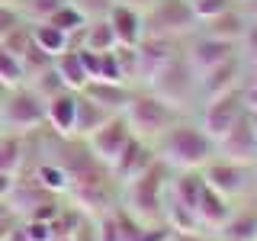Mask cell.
Returning <instances> with one entry per match:
<instances>
[{
	"label": "cell",
	"instance_id": "obj_29",
	"mask_svg": "<svg viewBox=\"0 0 257 241\" xmlns=\"http://www.w3.org/2000/svg\"><path fill=\"white\" fill-rule=\"evenodd\" d=\"M23 167V142L16 135H0V174L16 177Z\"/></svg>",
	"mask_w": 257,
	"mask_h": 241
},
{
	"label": "cell",
	"instance_id": "obj_25",
	"mask_svg": "<svg viewBox=\"0 0 257 241\" xmlns=\"http://www.w3.org/2000/svg\"><path fill=\"white\" fill-rule=\"evenodd\" d=\"M119 42H116V32H112L109 20H93V23H87V26H84V45H80V48H90V52L106 55Z\"/></svg>",
	"mask_w": 257,
	"mask_h": 241
},
{
	"label": "cell",
	"instance_id": "obj_39",
	"mask_svg": "<svg viewBox=\"0 0 257 241\" xmlns=\"http://www.w3.org/2000/svg\"><path fill=\"white\" fill-rule=\"evenodd\" d=\"M77 58L84 64L87 77L90 80H100V71H103V55L100 52H90V48H77Z\"/></svg>",
	"mask_w": 257,
	"mask_h": 241
},
{
	"label": "cell",
	"instance_id": "obj_4",
	"mask_svg": "<svg viewBox=\"0 0 257 241\" xmlns=\"http://www.w3.org/2000/svg\"><path fill=\"white\" fill-rule=\"evenodd\" d=\"M148 87H151V93H155L158 100H164L167 106L174 109V106H180V103H187L193 96V90H196V74H193L187 58L174 55V58L151 77Z\"/></svg>",
	"mask_w": 257,
	"mask_h": 241
},
{
	"label": "cell",
	"instance_id": "obj_30",
	"mask_svg": "<svg viewBox=\"0 0 257 241\" xmlns=\"http://www.w3.org/2000/svg\"><path fill=\"white\" fill-rule=\"evenodd\" d=\"M23 80H26L23 61L16 58L13 52H7V48L0 45V87H7V90H16V87H23Z\"/></svg>",
	"mask_w": 257,
	"mask_h": 241
},
{
	"label": "cell",
	"instance_id": "obj_50",
	"mask_svg": "<svg viewBox=\"0 0 257 241\" xmlns=\"http://www.w3.org/2000/svg\"><path fill=\"white\" fill-rule=\"evenodd\" d=\"M251 116V126H254V135H257V112H247Z\"/></svg>",
	"mask_w": 257,
	"mask_h": 241
},
{
	"label": "cell",
	"instance_id": "obj_1",
	"mask_svg": "<svg viewBox=\"0 0 257 241\" xmlns=\"http://www.w3.org/2000/svg\"><path fill=\"white\" fill-rule=\"evenodd\" d=\"M212 161V139L203 132V126L177 123L161 139V164L177 171H199Z\"/></svg>",
	"mask_w": 257,
	"mask_h": 241
},
{
	"label": "cell",
	"instance_id": "obj_41",
	"mask_svg": "<svg viewBox=\"0 0 257 241\" xmlns=\"http://www.w3.org/2000/svg\"><path fill=\"white\" fill-rule=\"evenodd\" d=\"M29 241H55V231H52V222H36V219H26L23 225Z\"/></svg>",
	"mask_w": 257,
	"mask_h": 241
},
{
	"label": "cell",
	"instance_id": "obj_45",
	"mask_svg": "<svg viewBox=\"0 0 257 241\" xmlns=\"http://www.w3.org/2000/svg\"><path fill=\"white\" fill-rule=\"evenodd\" d=\"M13 187H16V180H13V177H10V174H0V203H7V199H10Z\"/></svg>",
	"mask_w": 257,
	"mask_h": 241
},
{
	"label": "cell",
	"instance_id": "obj_12",
	"mask_svg": "<svg viewBox=\"0 0 257 241\" xmlns=\"http://www.w3.org/2000/svg\"><path fill=\"white\" fill-rule=\"evenodd\" d=\"M206 187H212L222 196H235L247 183V164H235V161H209L203 167Z\"/></svg>",
	"mask_w": 257,
	"mask_h": 241
},
{
	"label": "cell",
	"instance_id": "obj_23",
	"mask_svg": "<svg viewBox=\"0 0 257 241\" xmlns=\"http://www.w3.org/2000/svg\"><path fill=\"white\" fill-rule=\"evenodd\" d=\"M203 190H206L203 171H180V177L174 180V193H171V196L177 199V203H183L187 209H193V212H196Z\"/></svg>",
	"mask_w": 257,
	"mask_h": 241
},
{
	"label": "cell",
	"instance_id": "obj_14",
	"mask_svg": "<svg viewBox=\"0 0 257 241\" xmlns=\"http://www.w3.org/2000/svg\"><path fill=\"white\" fill-rule=\"evenodd\" d=\"M109 26L112 32H116V42L119 45H128V48H135L142 42V36H145V20H142V13L135 10V7H128V4H116L109 10Z\"/></svg>",
	"mask_w": 257,
	"mask_h": 241
},
{
	"label": "cell",
	"instance_id": "obj_52",
	"mask_svg": "<svg viewBox=\"0 0 257 241\" xmlns=\"http://www.w3.org/2000/svg\"><path fill=\"white\" fill-rule=\"evenodd\" d=\"M55 241H77V235H74V238H71V235H68V238H55Z\"/></svg>",
	"mask_w": 257,
	"mask_h": 241
},
{
	"label": "cell",
	"instance_id": "obj_3",
	"mask_svg": "<svg viewBox=\"0 0 257 241\" xmlns=\"http://www.w3.org/2000/svg\"><path fill=\"white\" fill-rule=\"evenodd\" d=\"M122 119L128 123L132 135L139 139H155L164 135V129H171L174 123V109L164 100H158L155 93H132V100L125 103Z\"/></svg>",
	"mask_w": 257,
	"mask_h": 241
},
{
	"label": "cell",
	"instance_id": "obj_33",
	"mask_svg": "<svg viewBox=\"0 0 257 241\" xmlns=\"http://www.w3.org/2000/svg\"><path fill=\"white\" fill-rule=\"evenodd\" d=\"M80 219H84V212L80 209H58V215L52 219V231H55V238H74L77 235V225H80Z\"/></svg>",
	"mask_w": 257,
	"mask_h": 241
},
{
	"label": "cell",
	"instance_id": "obj_47",
	"mask_svg": "<svg viewBox=\"0 0 257 241\" xmlns=\"http://www.w3.org/2000/svg\"><path fill=\"white\" fill-rule=\"evenodd\" d=\"M244 109H247V112H257V90H251V93H247V103H244Z\"/></svg>",
	"mask_w": 257,
	"mask_h": 241
},
{
	"label": "cell",
	"instance_id": "obj_56",
	"mask_svg": "<svg viewBox=\"0 0 257 241\" xmlns=\"http://www.w3.org/2000/svg\"><path fill=\"white\" fill-rule=\"evenodd\" d=\"M0 4H10V0H0Z\"/></svg>",
	"mask_w": 257,
	"mask_h": 241
},
{
	"label": "cell",
	"instance_id": "obj_42",
	"mask_svg": "<svg viewBox=\"0 0 257 241\" xmlns=\"http://www.w3.org/2000/svg\"><path fill=\"white\" fill-rule=\"evenodd\" d=\"M58 203H55V199H42V203H39L36 209H32L29 212V219H36V222H52L55 215H58Z\"/></svg>",
	"mask_w": 257,
	"mask_h": 241
},
{
	"label": "cell",
	"instance_id": "obj_24",
	"mask_svg": "<svg viewBox=\"0 0 257 241\" xmlns=\"http://www.w3.org/2000/svg\"><path fill=\"white\" fill-rule=\"evenodd\" d=\"M164 219H167V228L174 231V235H199L203 231V225H199V215L187 209L183 203H177L171 196V203L164 206Z\"/></svg>",
	"mask_w": 257,
	"mask_h": 241
},
{
	"label": "cell",
	"instance_id": "obj_22",
	"mask_svg": "<svg viewBox=\"0 0 257 241\" xmlns=\"http://www.w3.org/2000/svg\"><path fill=\"white\" fill-rule=\"evenodd\" d=\"M235 80H238V61L228 58L225 64H219L215 71H209V74L199 77V84H203V90H206L209 100H215V96L235 90Z\"/></svg>",
	"mask_w": 257,
	"mask_h": 241
},
{
	"label": "cell",
	"instance_id": "obj_36",
	"mask_svg": "<svg viewBox=\"0 0 257 241\" xmlns=\"http://www.w3.org/2000/svg\"><path fill=\"white\" fill-rule=\"evenodd\" d=\"M190 7L199 23H209L215 16H222L225 10H231V0H190Z\"/></svg>",
	"mask_w": 257,
	"mask_h": 241
},
{
	"label": "cell",
	"instance_id": "obj_37",
	"mask_svg": "<svg viewBox=\"0 0 257 241\" xmlns=\"http://www.w3.org/2000/svg\"><path fill=\"white\" fill-rule=\"evenodd\" d=\"M96 241H122L116 212H103L100 219H96Z\"/></svg>",
	"mask_w": 257,
	"mask_h": 241
},
{
	"label": "cell",
	"instance_id": "obj_55",
	"mask_svg": "<svg viewBox=\"0 0 257 241\" xmlns=\"http://www.w3.org/2000/svg\"><path fill=\"white\" fill-rule=\"evenodd\" d=\"M251 90H257V80H254V87H251Z\"/></svg>",
	"mask_w": 257,
	"mask_h": 241
},
{
	"label": "cell",
	"instance_id": "obj_44",
	"mask_svg": "<svg viewBox=\"0 0 257 241\" xmlns=\"http://www.w3.org/2000/svg\"><path fill=\"white\" fill-rule=\"evenodd\" d=\"M244 45H247V55H251V58H257V23H247Z\"/></svg>",
	"mask_w": 257,
	"mask_h": 241
},
{
	"label": "cell",
	"instance_id": "obj_51",
	"mask_svg": "<svg viewBox=\"0 0 257 241\" xmlns=\"http://www.w3.org/2000/svg\"><path fill=\"white\" fill-rule=\"evenodd\" d=\"M7 219V203H0V222Z\"/></svg>",
	"mask_w": 257,
	"mask_h": 241
},
{
	"label": "cell",
	"instance_id": "obj_27",
	"mask_svg": "<svg viewBox=\"0 0 257 241\" xmlns=\"http://www.w3.org/2000/svg\"><path fill=\"white\" fill-rule=\"evenodd\" d=\"M222 238L225 241H257V212L231 215L222 225Z\"/></svg>",
	"mask_w": 257,
	"mask_h": 241
},
{
	"label": "cell",
	"instance_id": "obj_9",
	"mask_svg": "<svg viewBox=\"0 0 257 241\" xmlns=\"http://www.w3.org/2000/svg\"><path fill=\"white\" fill-rule=\"evenodd\" d=\"M174 55H177V48L167 36H142V42L135 45V80L151 84V77H155Z\"/></svg>",
	"mask_w": 257,
	"mask_h": 241
},
{
	"label": "cell",
	"instance_id": "obj_32",
	"mask_svg": "<svg viewBox=\"0 0 257 241\" xmlns=\"http://www.w3.org/2000/svg\"><path fill=\"white\" fill-rule=\"evenodd\" d=\"M45 23H48V26H55V29H61L64 36H71V32H77V29H84V26H87V20H84V16H80L71 4L58 7V10L48 16Z\"/></svg>",
	"mask_w": 257,
	"mask_h": 241
},
{
	"label": "cell",
	"instance_id": "obj_5",
	"mask_svg": "<svg viewBox=\"0 0 257 241\" xmlns=\"http://www.w3.org/2000/svg\"><path fill=\"white\" fill-rule=\"evenodd\" d=\"M42 119H45V100L26 84L10 90V96L0 103V123L10 132H29V129L42 126Z\"/></svg>",
	"mask_w": 257,
	"mask_h": 241
},
{
	"label": "cell",
	"instance_id": "obj_34",
	"mask_svg": "<svg viewBox=\"0 0 257 241\" xmlns=\"http://www.w3.org/2000/svg\"><path fill=\"white\" fill-rule=\"evenodd\" d=\"M68 4L74 7L87 23H93V20H106L109 10L116 7V0H68Z\"/></svg>",
	"mask_w": 257,
	"mask_h": 241
},
{
	"label": "cell",
	"instance_id": "obj_54",
	"mask_svg": "<svg viewBox=\"0 0 257 241\" xmlns=\"http://www.w3.org/2000/svg\"><path fill=\"white\" fill-rule=\"evenodd\" d=\"M254 74H257V58H254Z\"/></svg>",
	"mask_w": 257,
	"mask_h": 241
},
{
	"label": "cell",
	"instance_id": "obj_13",
	"mask_svg": "<svg viewBox=\"0 0 257 241\" xmlns=\"http://www.w3.org/2000/svg\"><path fill=\"white\" fill-rule=\"evenodd\" d=\"M219 145H222L225 158L235 161V164H247V161L254 158V151H257V135H254V126H251L247 109H244V116H241L238 123L219 139Z\"/></svg>",
	"mask_w": 257,
	"mask_h": 241
},
{
	"label": "cell",
	"instance_id": "obj_16",
	"mask_svg": "<svg viewBox=\"0 0 257 241\" xmlns=\"http://www.w3.org/2000/svg\"><path fill=\"white\" fill-rule=\"evenodd\" d=\"M80 93H84L87 100H93L96 106L109 109V112H122L125 103L132 100V93L125 90V84H109V80H90Z\"/></svg>",
	"mask_w": 257,
	"mask_h": 241
},
{
	"label": "cell",
	"instance_id": "obj_46",
	"mask_svg": "<svg viewBox=\"0 0 257 241\" xmlns=\"http://www.w3.org/2000/svg\"><path fill=\"white\" fill-rule=\"evenodd\" d=\"M4 241H29V238H26V231H23V225H20V228H13Z\"/></svg>",
	"mask_w": 257,
	"mask_h": 241
},
{
	"label": "cell",
	"instance_id": "obj_18",
	"mask_svg": "<svg viewBox=\"0 0 257 241\" xmlns=\"http://www.w3.org/2000/svg\"><path fill=\"white\" fill-rule=\"evenodd\" d=\"M68 193H71V199L77 203V209L84 215H93V212L103 215L106 206H109V193H106L103 183H71Z\"/></svg>",
	"mask_w": 257,
	"mask_h": 241
},
{
	"label": "cell",
	"instance_id": "obj_31",
	"mask_svg": "<svg viewBox=\"0 0 257 241\" xmlns=\"http://www.w3.org/2000/svg\"><path fill=\"white\" fill-rule=\"evenodd\" d=\"M68 0H16V10H20V16H29L32 23H45Z\"/></svg>",
	"mask_w": 257,
	"mask_h": 241
},
{
	"label": "cell",
	"instance_id": "obj_17",
	"mask_svg": "<svg viewBox=\"0 0 257 241\" xmlns=\"http://www.w3.org/2000/svg\"><path fill=\"white\" fill-rule=\"evenodd\" d=\"M196 215H199V225H203V228H222V225L231 219L228 196H222V193H215L212 187H206L203 196H199Z\"/></svg>",
	"mask_w": 257,
	"mask_h": 241
},
{
	"label": "cell",
	"instance_id": "obj_19",
	"mask_svg": "<svg viewBox=\"0 0 257 241\" xmlns=\"http://www.w3.org/2000/svg\"><path fill=\"white\" fill-rule=\"evenodd\" d=\"M52 68H55V74L61 77V84L68 87V90H74V93H80L87 84H90V77H87L77 52H61L58 58H52Z\"/></svg>",
	"mask_w": 257,
	"mask_h": 241
},
{
	"label": "cell",
	"instance_id": "obj_7",
	"mask_svg": "<svg viewBox=\"0 0 257 241\" xmlns=\"http://www.w3.org/2000/svg\"><path fill=\"white\" fill-rule=\"evenodd\" d=\"M128 139H132V129H128V123L116 112V116H109L106 123L96 129L90 139H87V145H90L93 158L100 161L103 167H112V164H116V158L122 155V148L128 145Z\"/></svg>",
	"mask_w": 257,
	"mask_h": 241
},
{
	"label": "cell",
	"instance_id": "obj_53",
	"mask_svg": "<svg viewBox=\"0 0 257 241\" xmlns=\"http://www.w3.org/2000/svg\"><path fill=\"white\" fill-rule=\"evenodd\" d=\"M4 132H7V129H4V123H0V135H4Z\"/></svg>",
	"mask_w": 257,
	"mask_h": 241
},
{
	"label": "cell",
	"instance_id": "obj_2",
	"mask_svg": "<svg viewBox=\"0 0 257 241\" xmlns=\"http://www.w3.org/2000/svg\"><path fill=\"white\" fill-rule=\"evenodd\" d=\"M164 171L167 164H158L151 171H145L139 180L125 183V199H128V212L135 219L145 222H158L164 219Z\"/></svg>",
	"mask_w": 257,
	"mask_h": 241
},
{
	"label": "cell",
	"instance_id": "obj_48",
	"mask_svg": "<svg viewBox=\"0 0 257 241\" xmlns=\"http://www.w3.org/2000/svg\"><path fill=\"white\" fill-rule=\"evenodd\" d=\"M128 7H135V10H139V7H151V4H158V0H125Z\"/></svg>",
	"mask_w": 257,
	"mask_h": 241
},
{
	"label": "cell",
	"instance_id": "obj_57",
	"mask_svg": "<svg viewBox=\"0 0 257 241\" xmlns=\"http://www.w3.org/2000/svg\"><path fill=\"white\" fill-rule=\"evenodd\" d=\"M254 13H257V4H254Z\"/></svg>",
	"mask_w": 257,
	"mask_h": 241
},
{
	"label": "cell",
	"instance_id": "obj_21",
	"mask_svg": "<svg viewBox=\"0 0 257 241\" xmlns=\"http://www.w3.org/2000/svg\"><path fill=\"white\" fill-rule=\"evenodd\" d=\"M109 116H116V112L96 106L93 100H87V96L80 93V96H77V123H74V135H80V139H90V135H93L103 123H106Z\"/></svg>",
	"mask_w": 257,
	"mask_h": 241
},
{
	"label": "cell",
	"instance_id": "obj_6",
	"mask_svg": "<svg viewBox=\"0 0 257 241\" xmlns=\"http://www.w3.org/2000/svg\"><path fill=\"white\" fill-rule=\"evenodd\" d=\"M196 26V16H193L190 0H158L151 4L148 16H145V32L148 36H180Z\"/></svg>",
	"mask_w": 257,
	"mask_h": 241
},
{
	"label": "cell",
	"instance_id": "obj_20",
	"mask_svg": "<svg viewBox=\"0 0 257 241\" xmlns=\"http://www.w3.org/2000/svg\"><path fill=\"white\" fill-rule=\"evenodd\" d=\"M244 32H247V20L238 10H225L222 16L206 23V36L222 39V42H238V39H244Z\"/></svg>",
	"mask_w": 257,
	"mask_h": 241
},
{
	"label": "cell",
	"instance_id": "obj_28",
	"mask_svg": "<svg viewBox=\"0 0 257 241\" xmlns=\"http://www.w3.org/2000/svg\"><path fill=\"white\" fill-rule=\"evenodd\" d=\"M36 183L45 193H64V190L71 187V177H68V171H64L61 164L45 161V164H39V171H36Z\"/></svg>",
	"mask_w": 257,
	"mask_h": 241
},
{
	"label": "cell",
	"instance_id": "obj_11",
	"mask_svg": "<svg viewBox=\"0 0 257 241\" xmlns=\"http://www.w3.org/2000/svg\"><path fill=\"white\" fill-rule=\"evenodd\" d=\"M235 42H222V39H212V36H203L196 45L190 48V55H187V61H190V68H193V74H196V80L209 74V71H215L219 64H225L228 58H235Z\"/></svg>",
	"mask_w": 257,
	"mask_h": 241
},
{
	"label": "cell",
	"instance_id": "obj_15",
	"mask_svg": "<svg viewBox=\"0 0 257 241\" xmlns=\"http://www.w3.org/2000/svg\"><path fill=\"white\" fill-rule=\"evenodd\" d=\"M77 96L74 90H61L58 96L45 100V119L52 123V129L58 135H74V123H77Z\"/></svg>",
	"mask_w": 257,
	"mask_h": 241
},
{
	"label": "cell",
	"instance_id": "obj_8",
	"mask_svg": "<svg viewBox=\"0 0 257 241\" xmlns=\"http://www.w3.org/2000/svg\"><path fill=\"white\" fill-rule=\"evenodd\" d=\"M241 116H244V96L238 90H228V93L215 96V100H209V106L203 112V132L212 142H219Z\"/></svg>",
	"mask_w": 257,
	"mask_h": 241
},
{
	"label": "cell",
	"instance_id": "obj_35",
	"mask_svg": "<svg viewBox=\"0 0 257 241\" xmlns=\"http://www.w3.org/2000/svg\"><path fill=\"white\" fill-rule=\"evenodd\" d=\"M32 90L42 96V100H52V96H58L61 90H68V87L61 84V77L55 74V68L48 64L45 71H39V80H36V87H32Z\"/></svg>",
	"mask_w": 257,
	"mask_h": 241
},
{
	"label": "cell",
	"instance_id": "obj_38",
	"mask_svg": "<svg viewBox=\"0 0 257 241\" xmlns=\"http://www.w3.org/2000/svg\"><path fill=\"white\" fill-rule=\"evenodd\" d=\"M20 26H23L20 10H16V7H10V4H0V42H4V39L10 36L13 29H20Z\"/></svg>",
	"mask_w": 257,
	"mask_h": 241
},
{
	"label": "cell",
	"instance_id": "obj_49",
	"mask_svg": "<svg viewBox=\"0 0 257 241\" xmlns=\"http://www.w3.org/2000/svg\"><path fill=\"white\" fill-rule=\"evenodd\" d=\"M174 241H203L199 235H174Z\"/></svg>",
	"mask_w": 257,
	"mask_h": 241
},
{
	"label": "cell",
	"instance_id": "obj_43",
	"mask_svg": "<svg viewBox=\"0 0 257 241\" xmlns=\"http://www.w3.org/2000/svg\"><path fill=\"white\" fill-rule=\"evenodd\" d=\"M135 241H171V228L167 225H145L135 235Z\"/></svg>",
	"mask_w": 257,
	"mask_h": 241
},
{
	"label": "cell",
	"instance_id": "obj_10",
	"mask_svg": "<svg viewBox=\"0 0 257 241\" xmlns=\"http://www.w3.org/2000/svg\"><path fill=\"white\" fill-rule=\"evenodd\" d=\"M155 164H158L155 148H151L145 139H139V135H132V139H128V145L122 148V155L116 158V164H112L109 171H112V177H116V180L132 183V180H139L145 171H151Z\"/></svg>",
	"mask_w": 257,
	"mask_h": 241
},
{
	"label": "cell",
	"instance_id": "obj_40",
	"mask_svg": "<svg viewBox=\"0 0 257 241\" xmlns=\"http://www.w3.org/2000/svg\"><path fill=\"white\" fill-rule=\"evenodd\" d=\"M112 55H116V61H119V71H122V77L132 80V77H135V48L116 45V48H112Z\"/></svg>",
	"mask_w": 257,
	"mask_h": 241
},
{
	"label": "cell",
	"instance_id": "obj_26",
	"mask_svg": "<svg viewBox=\"0 0 257 241\" xmlns=\"http://www.w3.org/2000/svg\"><path fill=\"white\" fill-rule=\"evenodd\" d=\"M32 32V42H36L48 58H58L61 52H68V36H64L61 29L48 26V23H36V26H29Z\"/></svg>",
	"mask_w": 257,
	"mask_h": 241
}]
</instances>
